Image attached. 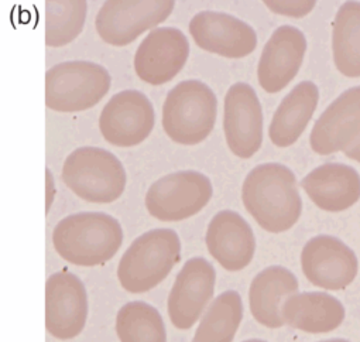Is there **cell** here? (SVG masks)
I'll return each mask as SVG.
<instances>
[{"mask_svg":"<svg viewBox=\"0 0 360 342\" xmlns=\"http://www.w3.org/2000/svg\"><path fill=\"white\" fill-rule=\"evenodd\" d=\"M242 200L256 222L271 234L291 229L302 213L295 175L280 163L255 167L243 183Z\"/></svg>","mask_w":360,"mask_h":342,"instance_id":"cell-1","label":"cell"},{"mask_svg":"<svg viewBox=\"0 0 360 342\" xmlns=\"http://www.w3.org/2000/svg\"><path fill=\"white\" fill-rule=\"evenodd\" d=\"M123 243L119 221L99 211H84L63 218L53 231L57 253L71 265L101 266L109 262Z\"/></svg>","mask_w":360,"mask_h":342,"instance_id":"cell-2","label":"cell"},{"mask_svg":"<svg viewBox=\"0 0 360 342\" xmlns=\"http://www.w3.org/2000/svg\"><path fill=\"white\" fill-rule=\"evenodd\" d=\"M181 258V241L172 229H151L136 238L117 266L120 286L133 294L157 287Z\"/></svg>","mask_w":360,"mask_h":342,"instance_id":"cell-3","label":"cell"},{"mask_svg":"<svg viewBox=\"0 0 360 342\" xmlns=\"http://www.w3.org/2000/svg\"><path fill=\"white\" fill-rule=\"evenodd\" d=\"M61 177L77 197L95 204L119 200L127 182L122 161L113 153L96 146L75 148L64 161Z\"/></svg>","mask_w":360,"mask_h":342,"instance_id":"cell-4","label":"cell"},{"mask_svg":"<svg viewBox=\"0 0 360 342\" xmlns=\"http://www.w3.org/2000/svg\"><path fill=\"white\" fill-rule=\"evenodd\" d=\"M218 115V98L204 82L188 80L175 85L162 106V127L175 143L194 146L212 132Z\"/></svg>","mask_w":360,"mask_h":342,"instance_id":"cell-5","label":"cell"},{"mask_svg":"<svg viewBox=\"0 0 360 342\" xmlns=\"http://www.w3.org/2000/svg\"><path fill=\"white\" fill-rule=\"evenodd\" d=\"M112 77L96 63L74 60L46 72V106L56 112H82L98 105L109 92Z\"/></svg>","mask_w":360,"mask_h":342,"instance_id":"cell-6","label":"cell"},{"mask_svg":"<svg viewBox=\"0 0 360 342\" xmlns=\"http://www.w3.org/2000/svg\"><path fill=\"white\" fill-rule=\"evenodd\" d=\"M212 194V183L205 175L193 170L178 171L150 186L146 208L158 221H184L205 208Z\"/></svg>","mask_w":360,"mask_h":342,"instance_id":"cell-7","label":"cell"},{"mask_svg":"<svg viewBox=\"0 0 360 342\" xmlns=\"http://www.w3.org/2000/svg\"><path fill=\"white\" fill-rule=\"evenodd\" d=\"M174 6L172 0H108L96 15L95 27L105 43L123 47L165 22Z\"/></svg>","mask_w":360,"mask_h":342,"instance_id":"cell-8","label":"cell"},{"mask_svg":"<svg viewBox=\"0 0 360 342\" xmlns=\"http://www.w3.org/2000/svg\"><path fill=\"white\" fill-rule=\"evenodd\" d=\"M217 272L205 258H193L179 270L169 291L167 310L172 325L190 329L214 298Z\"/></svg>","mask_w":360,"mask_h":342,"instance_id":"cell-9","label":"cell"},{"mask_svg":"<svg viewBox=\"0 0 360 342\" xmlns=\"http://www.w3.org/2000/svg\"><path fill=\"white\" fill-rule=\"evenodd\" d=\"M89 301L82 280L70 272L53 273L46 281V329L60 339L78 336L86 324Z\"/></svg>","mask_w":360,"mask_h":342,"instance_id":"cell-10","label":"cell"},{"mask_svg":"<svg viewBox=\"0 0 360 342\" xmlns=\"http://www.w3.org/2000/svg\"><path fill=\"white\" fill-rule=\"evenodd\" d=\"M155 123L150 99L140 91L126 89L115 94L103 106L99 129L103 139L117 147H133L144 141Z\"/></svg>","mask_w":360,"mask_h":342,"instance_id":"cell-11","label":"cell"},{"mask_svg":"<svg viewBox=\"0 0 360 342\" xmlns=\"http://www.w3.org/2000/svg\"><path fill=\"white\" fill-rule=\"evenodd\" d=\"M301 267L314 286L336 291L353 283L359 262L356 253L340 239L330 235H318L302 248Z\"/></svg>","mask_w":360,"mask_h":342,"instance_id":"cell-12","label":"cell"},{"mask_svg":"<svg viewBox=\"0 0 360 342\" xmlns=\"http://www.w3.org/2000/svg\"><path fill=\"white\" fill-rule=\"evenodd\" d=\"M190 57L186 34L175 27L153 29L134 56L137 77L150 85H162L178 75Z\"/></svg>","mask_w":360,"mask_h":342,"instance_id":"cell-13","label":"cell"},{"mask_svg":"<svg viewBox=\"0 0 360 342\" xmlns=\"http://www.w3.org/2000/svg\"><path fill=\"white\" fill-rule=\"evenodd\" d=\"M224 129L231 151L240 158H250L262 147L263 109L249 84L238 82L229 88L225 96Z\"/></svg>","mask_w":360,"mask_h":342,"instance_id":"cell-14","label":"cell"},{"mask_svg":"<svg viewBox=\"0 0 360 342\" xmlns=\"http://www.w3.org/2000/svg\"><path fill=\"white\" fill-rule=\"evenodd\" d=\"M190 33L198 47L226 58L248 57L257 47L255 29L228 13L200 12L190 22Z\"/></svg>","mask_w":360,"mask_h":342,"instance_id":"cell-15","label":"cell"},{"mask_svg":"<svg viewBox=\"0 0 360 342\" xmlns=\"http://www.w3.org/2000/svg\"><path fill=\"white\" fill-rule=\"evenodd\" d=\"M360 137V85L340 94L315 122L309 144L318 154L345 151Z\"/></svg>","mask_w":360,"mask_h":342,"instance_id":"cell-16","label":"cell"},{"mask_svg":"<svg viewBox=\"0 0 360 342\" xmlns=\"http://www.w3.org/2000/svg\"><path fill=\"white\" fill-rule=\"evenodd\" d=\"M307 51V39L292 26H281L266 43L257 68L259 84L269 94L283 91L298 74Z\"/></svg>","mask_w":360,"mask_h":342,"instance_id":"cell-17","label":"cell"},{"mask_svg":"<svg viewBox=\"0 0 360 342\" xmlns=\"http://www.w3.org/2000/svg\"><path fill=\"white\" fill-rule=\"evenodd\" d=\"M207 248L212 258L229 272H240L250 265L256 252V238L249 222L238 213H218L208 225Z\"/></svg>","mask_w":360,"mask_h":342,"instance_id":"cell-18","label":"cell"},{"mask_svg":"<svg viewBox=\"0 0 360 342\" xmlns=\"http://www.w3.org/2000/svg\"><path fill=\"white\" fill-rule=\"evenodd\" d=\"M301 187L312 203L323 211L340 213L360 200V176L342 163H326L307 175Z\"/></svg>","mask_w":360,"mask_h":342,"instance_id":"cell-19","label":"cell"},{"mask_svg":"<svg viewBox=\"0 0 360 342\" xmlns=\"http://www.w3.org/2000/svg\"><path fill=\"white\" fill-rule=\"evenodd\" d=\"M298 291L295 274L284 266H269L255 276L249 290V304L255 319L266 328L277 329L284 324L281 307Z\"/></svg>","mask_w":360,"mask_h":342,"instance_id":"cell-20","label":"cell"},{"mask_svg":"<svg viewBox=\"0 0 360 342\" xmlns=\"http://www.w3.org/2000/svg\"><path fill=\"white\" fill-rule=\"evenodd\" d=\"M281 315L284 324L295 329L308 334H326L342 325L346 311L343 304L328 293L304 291L295 293L284 301Z\"/></svg>","mask_w":360,"mask_h":342,"instance_id":"cell-21","label":"cell"},{"mask_svg":"<svg viewBox=\"0 0 360 342\" xmlns=\"http://www.w3.org/2000/svg\"><path fill=\"white\" fill-rule=\"evenodd\" d=\"M319 101V89L311 81L295 85L274 112L269 136L277 147L294 144L304 133Z\"/></svg>","mask_w":360,"mask_h":342,"instance_id":"cell-22","label":"cell"},{"mask_svg":"<svg viewBox=\"0 0 360 342\" xmlns=\"http://www.w3.org/2000/svg\"><path fill=\"white\" fill-rule=\"evenodd\" d=\"M333 61L340 74L360 77V2H346L336 13L332 33Z\"/></svg>","mask_w":360,"mask_h":342,"instance_id":"cell-23","label":"cell"},{"mask_svg":"<svg viewBox=\"0 0 360 342\" xmlns=\"http://www.w3.org/2000/svg\"><path fill=\"white\" fill-rule=\"evenodd\" d=\"M243 319V301L238 291L219 294L205 310L193 342H232Z\"/></svg>","mask_w":360,"mask_h":342,"instance_id":"cell-24","label":"cell"},{"mask_svg":"<svg viewBox=\"0 0 360 342\" xmlns=\"http://www.w3.org/2000/svg\"><path fill=\"white\" fill-rule=\"evenodd\" d=\"M44 5L46 46L58 49L72 43L85 26L88 12L85 0H47Z\"/></svg>","mask_w":360,"mask_h":342,"instance_id":"cell-25","label":"cell"},{"mask_svg":"<svg viewBox=\"0 0 360 342\" xmlns=\"http://www.w3.org/2000/svg\"><path fill=\"white\" fill-rule=\"evenodd\" d=\"M120 342H167V329L160 311L146 301L126 303L116 315Z\"/></svg>","mask_w":360,"mask_h":342,"instance_id":"cell-26","label":"cell"},{"mask_svg":"<svg viewBox=\"0 0 360 342\" xmlns=\"http://www.w3.org/2000/svg\"><path fill=\"white\" fill-rule=\"evenodd\" d=\"M266 5L285 16L304 18L315 6V2H266Z\"/></svg>","mask_w":360,"mask_h":342,"instance_id":"cell-27","label":"cell"},{"mask_svg":"<svg viewBox=\"0 0 360 342\" xmlns=\"http://www.w3.org/2000/svg\"><path fill=\"white\" fill-rule=\"evenodd\" d=\"M56 197V186H54V177L50 168H46V214H49L51 204Z\"/></svg>","mask_w":360,"mask_h":342,"instance_id":"cell-28","label":"cell"},{"mask_svg":"<svg viewBox=\"0 0 360 342\" xmlns=\"http://www.w3.org/2000/svg\"><path fill=\"white\" fill-rule=\"evenodd\" d=\"M345 154H346L349 158H352V160L360 163V137H359L350 147H347V148L345 150Z\"/></svg>","mask_w":360,"mask_h":342,"instance_id":"cell-29","label":"cell"},{"mask_svg":"<svg viewBox=\"0 0 360 342\" xmlns=\"http://www.w3.org/2000/svg\"><path fill=\"white\" fill-rule=\"evenodd\" d=\"M319 342H350V341L343 339V338H333V339H325V341H319Z\"/></svg>","mask_w":360,"mask_h":342,"instance_id":"cell-30","label":"cell"},{"mask_svg":"<svg viewBox=\"0 0 360 342\" xmlns=\"http://www.w3.org/2000/svg\"><path fill=\"white\" fill-rule=\"evenodd\" d=\"M243 342H267L264 339H259V338H255V339H248V341H243Z\"/></svg>","mask_w":360,"mask_h":342,"instance_id":"cell-31","label":"cell"}]
</instances>
